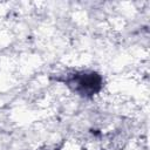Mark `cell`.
Returning <instances> with one entry per match:
<instances>
[{"instance_id":"1","label":"cell","mask_w":150,"mask_h":150,"mask_svg":"<svg viewBox=\"0 0 150 150\" xmlns=\"http://www.w3.org/2000/svg\"><path fill=\"white\" fill-rule=\"evenodd\" d=\"M68 83L80 95L91 96L101 90L102 77L95 71H81L71 75Z\"/></svg>"}]
</instances>
